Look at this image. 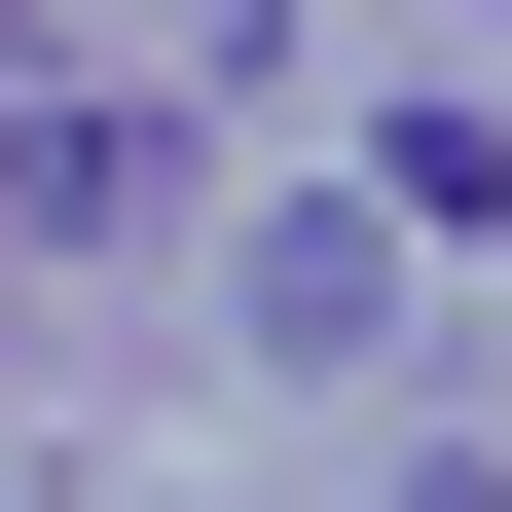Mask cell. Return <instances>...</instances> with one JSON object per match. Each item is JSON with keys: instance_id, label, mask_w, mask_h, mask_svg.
I'll return each mask as SVG.
<instances>
[{"instance_id": "cell-1", "label": "cell", "mask_w": 512, "mask_h": 512, "mask_svg": "<svg viewBox=\"0 0 512 512\" xmlns=\"http://www.w3.org/2000/svg\"><path fill=\"white\" fill-rule=\"evenodd\" d=\"M74 220H147V147H110L74 74H0V256H74Z\"/></svg>"}]
</instances>
